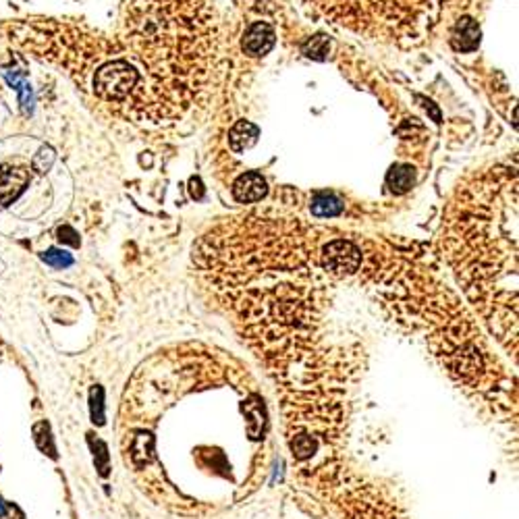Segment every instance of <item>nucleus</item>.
I'll return each mask as SVG.
<instances>
[{
    "mask_svg": "<svg viewBox=\"0 0 519 519\" xmlns=\"http://www.w3.org/2000/svg\"><path fill=\"white\" fill-rule=\"evenodd\" d=\"M447 256L478 304L498 300L517 318V175L515 167H494L459 189L442 225Z\"/></svg>",
    "mask_w": 519,
    "mask_h": 519,
    "instance_id": "1",
    "label": "nucleus"
},
{
    "mask_svg": "<svg viewBox=\"0 0 519 519\" xmlns=\"http://www.w3.org/2000/svg\"><path fill=\"white\" fill-rule=\"evenodd\" d=\"M322 266L333 276H349L361 266V250L349 239H333L322 248Z\"/></svg>",
    "mask_w": 519,
    "mask_h": 519,
    "instance_id": "2",
    "label": "nucleus"
},
{
    "mask_svg": "<svg viewBox=\"0 0 519 519\" xmlns=\"http://www.w3.org/2000/svg\"><path fill=\"white\" fill-rule=\"evenodd\" d=\"M137 75L133 69H129L123 62H112V64L102 67L96 73V90L100 96L117 100V98H123L131 90Z\"/></svg>",
    "mask_w": 519,
    "mask_h": 519,
    "instance_id": "3",
    "label": "nucleus"
},
{
    "mask_svg": "<svg viewBox=\"0 0 519 519\" xmlns=\"http://www.w3.org/2000/svg\"><path fill=\"white\" fill-rule=\"evenodd\" d=\"M29 177L25 169H13V167H0V204L7 206L13 200L19 197V193L25 189Z\"/></svg>",
    "mask_w": 519,
    "mask_h": 519,
    "instance_id": "4",
    "label": "nucleus"
},
{
    "mask_svg": "<svg viewBox=\"0 0 519 519\" xmlns=\"http://www.w3.org/2000/svg\"><path fill=\"white\" fill-rule=\"evenodd\" d=\"M274 44V32L266 23H254L243 36V50L250 56H264Z\"/></svg>",
    "mask_w": 519,
    "mask_h": 519,
    "instance_id": "5",
    "label": "nucleus"
},
{
    "mask_svg": "<svg viewBox=\"0 0 519 519\" xmlns=\"http://www.w3.org/2000/svg\"><path fill=\"white\" fill-rule=\"evenodd\" d=\"M233 195L241 204L258 202L266 195V179L260 173H245L235 181Z\"/></svg>",
    "mask_w": 519,
    "mask_h": 519,
    "instance_id": "6",
    "label": "nucleus"
},
{
    "mask_svg": "<svg viewBox=\"0 0 519 519\" xmlns=\"http://www.w3.org/2000/svg\"><path fill=\"white\" fill-rule=\"evenodd\" d=\"M5 80L9 82L11 88H15L19 92L21 112L32 114V110H34V92H32L29 82L25 80V73L23 71H5Z\"/></svg>",
    "mask_w": 519,
    "mask_h": 519,
    "instance_id": "7",
    "label": "nucleus"
},
{
    "mask_svg": "<svg viewBox=\"0 0 519 519\" xmlns=\"http://www.w3.org/2000/svg\"><path fill=\"white\" fill-rule=\"evenodd\" d=\"M258 135H260L258 127H254V125L248 123V121H239V123L231 129L229 141H231V147H233L235 152H243V150H248V147H252V145L258 141Z\"/></svg>",
    "mask_w": 519,
    "mask_h": 519,
    "instance_id": "8",
    "label": "nucleus"
},
{
    "mask_svg": "<svg viewBox=\"0 0 519 519\" xmlns=\"http://www.w3.org/2000/svg\"><path fill=\"white\" fill-rule=\"evenodd\" d=\"M343 210V202L333 193H318L312 200V212L316 216H337Z\"/></svg>",
    "mask_w": 519,
    "mask_h": 519,
    "instance_id": "9",
    "label": "nucleus"
},
{
    "mask_svg": "<svg viewBox=\"0 0 519 519\" xmlns=\"http://www.w3.org/2000/svg\"><path fill=\"white\" fill-rule=\"evenodd\" d=\"M389 185L393 191L397 193H405L411 185H413V173L409 167H395L391 173H389Z\"/></svg>",
    "mask_w": 519,
    "mask_h": 519,
    "instance_id": "10",
    "label": "nucleus"
},
{
    "mask_svg": "<svg viewBox=\"0 0 519 519\" xmlns=\"http://www.w3.org/2000/svg\"><path fill=\"white\" fill-rule=\"evenodd\" d=\"M34 438H36V444L40 447V451H44L52 459H56V449H54V442H52V436H50V426L46 422H40V424L34 426Z\"/></svg>",
    "mask_w": 519,
    "mask_h": 519,
    "instance_id": "11",
    "label": "nucleus"
},
{
    "mask_svg": "<svg viewBox=\"0 0 519 519\" xmlns=\"http://www.w3.org/2000/svg\"><path fill=\"white\" fill-rule=\"evenodd\" d=\"M90 409H92V422L102 426L104 424V391L100 387H94L90 393Z\"/></svg>",
    "mask_w": 519,
    "mask_h": 519,
    "instance_id": "12",
    "label": "nucleus"
},
{
    "mask_svg": "<svg viewBox=\"0 0 519 519\" xmlns=\"http://www.w3.org/2000/svg\"><path fill=\"white\" fill-rule=\"evenodd\" d=\"M42 260H44L46 264H50L52 268H67V266L73 264L71 254H67V252H62V250H56V248L44 252V254H42Z\"/></svg>",
    "mask_w": 519,
    "mask_h": 519,
    "instance_id": "13",
    "label": "nucleus"
},
{
    "mask_svg": "<svg viewBox=\"0 0 519 519\" xmlns=\"http://www.w3.org/2000/svg\"><path fill=\"white\" fill-rule=\"evenodd\" d=\"M54 158H56V154H54V150L50 145H42L40 147V152L34 156V169L38 171V173H46L50 167H52V162H54Z\"/></svg>",
    "mask_w": 519,
    "mask_h": 519,
    "instance_id": "14",
    "label": "nucleus"
},
{
    "mask_svg": "<svg viewBox=\"0 0 519 519\" xmlns=\"http://www.w3.org/2000/svg\"><path fill=\"white\" fill-rule=\"evenodd\" d=\"M326 50H328V42H326L324 36L312 38V40L306 44V48H304V52H306L308 56H314V58H324Z\"/></svg>",
    "mask_w": 519,
    "mask_h": 519,
    "instance_id": "15",
    "label": "nucleus"
},
{
    "mask_svg": "<svg viewBox=\"0 0 519 519\" xmlns=\"http://www.w3.org/2000/svg\"><path fill=\"white\" fill-rule=\"evenodd\" d=\"M58 239L64 241V243H71V245H80L77 233L73 231L71 227H60V229H58Z\"/></svg>",
    "mask_w": 519,
    "mask_h": 519,
    "instance_id": "16",
    "label": "nucleus"
},
{
    "mask_svg": "<svg viewBox=\"0 0 519 519\" xmlns=\"http://www.w3.org/2000/svg\"><path fill=\"white\" fill-rule=\"evenodd\" d=\"M0 517H7V505L3 498H0Z\"/></svg>",
    "mask_w": 519,
    "mask_h": 519,
    "instance_id": "17",
    "label": "nucleus"
}]
</instances>
